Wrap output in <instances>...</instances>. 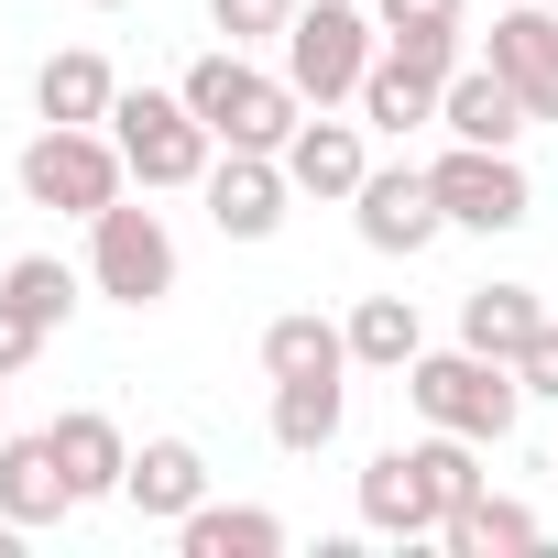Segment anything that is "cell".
<instances>
[{
    "label": "cell",
    "instance_id": "6da1fadb",
    "mask_svg": "<svg viewBox=\"0 0 558 558\" xmlns=\"http://www.w3.org/2000/svg\"><path fill=\"white\" fill-rule=\"evenodd\" d=\"M405 405L427 416V427H449V438H482V449H504L514 438V416H525V384H514V362H493V351H416L405 362Z\"/></svg>",
    "mask_w": 558,
    "mask_h": 558
},
{
    "label": "cell",
    "instance_id": "7a4b0ae2",
    "mask_svg": "<svg viewBox=\"0 0 558 558\" xmlns=\"http://www.w3.org/2000/svg\"><path fill=\"white\" fill-rule=\"evenodd\" d=\"M186 110L219 132V154H286V132L307 121V99H296V77H263V66H241V45H219V56H197L186 77Z\"/></svg>",
    "mask_w": 558,
    "mask_h": 558
},
{
    "label": "cell",
    "instance_id": "3957f363",
    "mask_svg": "<svg viewBox=\"0 0 558 558\" xmlns=\"http://www.w3.org/2000/svg\"><path fill=\"white\" fill-rule=\"evenodd\" d=\"M110 143H121V165H132L143 197L197 186V175L219 165V132L186 110V88H121V99H110Z\"/></svg>",
    "mask_w": 558,
    "mask_h": 558
},
{
    "label": "cell",
    "instance_id": "277c9868",
    "mask_svg": "<svg viewBox=\"0 0 558 558\" xmlns=\"http://www.w3.org/2000/svg\"><path fill=\"white\" fill-rule=\"evenodd\" d=\"M12 175H23V197L56 208V219H99L110 197H132V165H121L110 121H45V132L23 143Z\"/></svg>",
    "mask_w": 558,
    "mask_h": 558
},
{
    "label": "cell",
    "instance_id": "5b68a950",
    "mask_svg": "<svg viewBox=\"0 0 558 558\" xmlns=\"http://www.w3.org/2000/svg\"><path fill=\"white\" fill-rule=\"evenodd\" d=\"M373 56H384V23L362 12V0H296V23H286V77H296L307 110L362 99Z\"/></svg>",
    "mask_w": 558,
    "mask_h": 558
},
{
    "label": "cell",
    "instance_id": "8992f818",
    "mask_svg": "<svg viewBox=\"0 0 558 558\" xmlns=\"http://www.w3.org/2000/svg\"><path fill=\"white\" fill-rule=\"evenodd\" d=\"M88 286H99L110 307H132V318L175 296V230H165V208L110 197V208L88 219Z\"/></svg>",
    "mask_w": 558,
    "mask_h": 558
},
{
    "label": "cell",
    "instance_id": "52a82bcc",
    "mask_svg": "<svg viewBox=\"0 0 558 558\" xmlns=\"http://www.w3.org/2000/svg\"><path fill=\"white\" fill-rule=\"evenodd\" d=\"M427 186H438V208H449V230H525L536 219V186H525V165L504 154V143H449L438 165H427Z\"/></svg>",
    "mask_w": 558,
    "mask_h": 558
},
{
    "label": "cell",
    "instance_id": "ba28073f",
    "mask_svg": "<svg viewBox=\"0 0 558 558\" xmlns=\"http://www.w3.org/2000/svg\"><path fill=\"white\" fill-rule=\"evenodd\" d=\"M197 197H208V230H219V241H274V230H286L296 175H286V154H219V165L197 175Z\"/></svg>",
    "mask_w": 558,
    "mask_h": 558
},
{
    "label": "cell",
    "instance_id": "9c48e42d",
    "mask_svg": "<svg viewBox=\"0 0 558 558\" xmlns=\"http://www.w3.org/2000/svg\"><path fill=\"white\" fill-rule=\"evenodd\" d=\"M351 219H362V241H373V252H427V241L449 230V208H438L427 165H373V175L351 186Z\"/></svg>",
    "mask_w": 558,
    "mask_h": 558
},
{
    "label": "cell",
    "instance_id": "30bf717a",
    "mask_svg": "<svg viewBox=\"0 0 558 558\" xmlns=\"http://www.w3.org/2000/svg\"><path fill=\"white\" fill-rule=\"evenodd\" d=\"M0 514H12L23 536H45V525L77 514V482L56 460V427H12V438H0Z\"/></svg>",
    "mask_w": 558,
    "mask_h": 558
},
{
    "label": "cell",
    "instance_id": "8fae6325",
    "mask_svg": "<svg viewBox=\"0 0 558 558\" xmlns=\"http://www.w3.org/2000/svg\"><path fill=\"white\" fill-rule=\"evenodd\" d=\"M121 504H132L143 525H186V514L208 504V449H197V438H143L132 471H121Z\"/></svg>",
    "mask_w": 558,
    "mask_h": 558
},
{
    "label": "cell",
    "instance_id": "7c38bea8",
    "mask_svg": "<svg viewBox=\"0 0 558 558\" xmlns=\"http://www.w3.org/2000/svg\"><path fill=\"white\" fill-rule=\"evenodd\" d=\"M504 77H514V99L536 110V121H558V12L547 0H514V12H493V45H482Z\"/></svg>",
    "mask_w": 558,
    "mask_h": 558
},
{
    "label": "cell",
    "instance_id": "4fadbf2b",
    "mask_svg": "<svg viewBox=\"0 0 558 558\" xmlns=\"http://www.w3.org/2000/svg\"><path fill=\"white\" fill-rule=\"evenodd\" d=\"M525 121H536V110L514 99V77H504L493 56H471V66L438 88V132H449V143H504V154H514V132H525Z\"/></svg>",
    "mask_w": 558,
    "mask_h": 558
},
{
    "label": "cell",
    "instance_id": "5bb4252c",
    "mask_svg": "<svg viewBox=\"0 0 558 558\" xmlns=\"http://www.w3.org/2000/svg\"><path fill=\"white\" fill-rule=\"evenodd\" d=\"M362 525L373 536H438L449 525V504H438V482L416 471V449H384V460H362Z\"/></svg>",
    "mask_w": 558,
    "mask_h": 558
},
{
    "label": "cell",
    "instance_id": "9a60e30c",
    "mask_svg": "<svg viewBox=\"0 0 558 558\" xmlns=\"http://www.w3.org/2000/svg\"><path fill=\"white\" fill-rule=\"evenodd\" d=\"M286 175H296V197H351V186L373 175V154H362V121H329V110H307V121L286 132Z\"/></svg>",
    "mask_w": 558,
    "mask_h": 558
},
{
    "label": "cell",
    "instance_id": "2e32d148",
    "mask_svg": "<svg viewBox=\"0 0 558 558\" xmlns=\"http://www.w3.org/2000/svg\"><path fill=\"white\" fill-rule=\"evenodd\" d=\"M56 460H66L77 504H110V493H121V471H132V438H121V416L66 405V416H56Z\"/></svg>",
    "mask_w": 558,
    "mask_h": 558
},
{
    "label": "cell",
    "instance_id": "e0dca14e",
    "mask_svg": "<svg viewBox=\"0 0 558 558\" xmlns=\"http://www.w3.org/2000/svg\"><path fill=\"white\" fill-rule=\"evenodd\" d=\"M263 373H274V384L351 373V329H329L318 307H286V318H263Z\"/></svg>",
    "mask_w": 558,
    "mask_h": 558
},
{
    "label": "cell",
    "instance_id": "ac0fdd59",
    "mask_svg": "<svg viewBox=\"0 0 558 558\" xmlns=\"http://www.w3.org/2000/svg\"><path fill=\"white\" fill-rule=\"evenodd\" d=\"M340 416H351V384H340V373L274 384V449H286V460H318V449L340 438Z\"/></svg>",
    "mask_w": 558,
    "mask_h": 558
},
{
    "label": "cell",
    "instance_id": "d6986e66",
    "mask_svg": "<svg viewBox=\"0 0 558 558\" xmlns=\"http://www.w3.org/2000/svg\"><path fill=\"white\" fill-rule=\"evenodd\" d=\"M438 547L449 558H514V547H547V525H536V504H504V493H471L449 525H438Z\"/></svg>",
    "mask_w": 558,
    "mask_h": 558
},
{
    "label": "cell",
    "instance_id": "ffe728a7",
    "mask_svg": "<svg viewBox=\"0 0 558 558\" xmlns=\"http://www.w3.org/2000/svg\"><path fill=\"white\" fill-rule=\"evenodd\" d=\"M175 547L186 558H274V547H286V514H263V504H197L175 525Z\"/></svg>",
    "mask_w": 558,
    "mask_h": 558
},
{
    "label": "cell",
    "instance_id": "44dd1931",
    "mask_svg": "<svg viewBox=\"0 0 558 558\" xmlns=\"http://www.w3.org/2000/svg\"><path fill=\"white\" fill-rule=\"evenodd\" d=\"M110 99H121V77H110V56H88V45L45 56V77H34V110H45V121H110Z\"/></svg>",
    "mask_w": 558,
    "mask_h": 558
},
{
    "label": "cell",
    "instance_id": "7402d4cb",
    "mask_svg": "<svg viewBox=\"0 0 558 558\" xmlns=\"http://www.w3.org/2000/svg\"><path fill=\"white\" fill-rule=\"evenodd\" d=\"M536 329H547L536 286H471V296H460V340H471V351H493V362H514Z\"/></svg>",
    "mask_w": 558,
    "mask_h": 558
},
{
    "label": "cell",
    "instance_id": "603a6c76",
    "mask_svg": "<svg viewBox=\"0 0 558 558\" xmlns=\"http://www.w3.org/2000/svg\"><path fill=\"white\" fill-rule=\"evenodd\" d=\"M340 329H351V362H373V373H405V362L427 351V329H416V296H362Z\"/></svg>",
    "mask_w": 558,
    "mask_h": 558
},
{
    "label": "cell",
    "instance_id": "cb8c5ba5",
    "mask_svg": "<svg viewBox=\"0 0 558 558\" xmlns=\"http://www.w3.org/2000/svg\"><path fill=\"white\" fill-rule=\"evenodd\" d=\"M362 121L405 143V132H427V121H438V88H427V77H405L395 56H373V77H362Z\"/></svg>",
    "mask_w": 558,
    "mask_h": 558
},
{
    "label": "cell",
    "instance_id": "d4e9b609",
    "mask_svg": "<svg viewBox=\"0 0 558 558\" xmlns=\"http://www.w3.org/2000/svg\"><path fill=\"white\" fill-rule=\"evenodd\" d=\"M0 296H12V307H34L45 329H66V318H77V274H66L56 252H23L12 274H0Z\"/></svg>",
    "mask_w": 558,
    "mask_h": 558
},
{
    "label": "cell",
    "instance_id": "484cf974",
    "mask_svg": "<svg viewBox=\"0 0 558 558\" xmlns=\"http://www.w3.org/2000/svg\"><path fill=\"white\" fill-rule=\"evenodd\" d=\"M208 23H219L230 45H286V23H296V0H208Z\"/></svg>",
    "mask_w": 558,
    "mask_h": 558
},
{
    "label": "cell",
    "instance_id": "4316f807",
    "mask_svg": "<svg viewBox=\"0 0 558 558\" xmlns=\"http://www.w3.org/2000/svg\"><path fill=\"white\" fill-rule=\"evenodd\" d=\"M56 329L34 318V307H12V296H0V384H12V373H34V351H45Z\"/></svg>",
    "mask_w": 558,
    "mask_h": 558
},
{
    "label": "cell",
    "instance_id": "83f0119b",
    "mask_svg": "<svg viewBox=\"0 0 558 558\" xmlns=\"http://www.w3.org/2000/svg\"><path fill=\"white\" fill-rule=\"evenodd\" d=\"M514 384H525V405H558V318L514 351Z\"/></svg>",
    "mask_w": 558,
    "mask_h": 558
},
{
    "label": "cell",
    "instance_id": "f1b7e54d",
    "mask_svg": "<svg viewBox=\"0 0 558 558\" xmlns=\"http://www.w3.org/2000/svg\"><path fill=\"white\" fill-rule=\"evenodd\" d=\"M384 34H416V23H460V0H373Z\"/></svg>",
    "mask_w": 558,
    "mask_h": 558
},
{
    "label": "cell",
    "instance_id": "f546056e",
    "mask_svg": "<svg viewBox=\"0 0 558 558\" xmlns=\"http://www.w3.org/2000/svg\"><path fill=\"white\" fill-rule=\"evenodd\" d=\"M88 12H121V0H88Z\"/></svg>",
    "mask_w": 558,
    "mask_h": 558
},
{
    "label": "cell",
    "instance_id": "4dcf8cb0",
    "mask_svg": "<svg viewBox=\"0 0 558 558\" xmlns=\"http://www.w3.org/2000/svg\"><path fill=\"white\" fill-rule=\"evenodd\" d=\"M0 438H12V405H0Z\"/></svg>",
    "mask_w": 558,
    "mask_h": 558
},
{
    "label": "cell",
    "instance_id": "1f68e13d",
    "mask_svg": "<svg viewBox=\"0 0 558 558\" xmlns=\"http://www.w3.org/2000/svg\"><path fill=\"white\" fill-rule=\"evenodd\" d=\"M547 12H558V0H547Z\"/></svg>",
    "mask_w": 558,
    "mask_h": 558
}]
</instances>
